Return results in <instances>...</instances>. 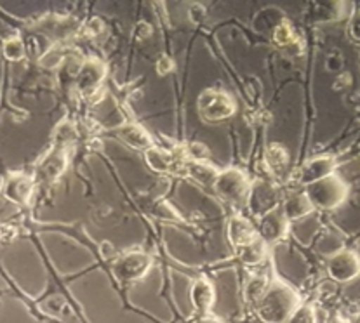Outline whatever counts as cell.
<instances>
[{"label": "cell", "mask_w": 360, "mask_h": 323, "mask_svg": "<svg viewBox=\"0 0 360 323\" xmlns=\"http://www.w3.org/2000/svg\"><path fill=\"white\" fill-rule=\"evenodd\" d=\"M300 306L301 301L295 289L282 282H275L256 304V310L264 323H285Z\"/></svg>", "instance_id": "6da1fadb"}, {"label": "cell", "mask_w": 360, "mask_h": 323, "mask_svg": "<svg viewBox=\"0 0 360 323\" xmlns=\"http://www.w3.org/2000/svg\"><path fill=\"white\" fill-rule=\"evenodd\" d=\"M308 202L314 209H321V211H330L336 209L347 200L348 197V186L347 183L336 174L328 176V178L315 181L307 186L304 190Z\"/></svg>", "instance_id": "7a4b0ae2"}, {"label": "cell", "mask_w": 360, "mask_h": 323, "mask_svg": "<svg viewBox=\"0 0 360 323\" xmlns=\"http://www.w3.org/2000/svg\"><path fill=\"white\" fill-rule=\"evenodd\" d=\"M198 115L205 122H221V120L230 119L235 113V105L226 93L219 89H205L202 91L197 99Z\"/></svg>", "instance_id": "3957f363"}, {"label": "cell", "mask_w": 360, "mask_h": 323, "mask_svg": "<svg viewBox=\"0 0 360 323\" xmlns=\"http://www.w3.org/2000/svg\"><path fill=\"white\" fill-rule=\"evenodd\" d=\"M212 188L223 200L230 202V204H240V202L249 200V193H251V185H249L248 178L238 169H226V171L218 172L214 183H212Z\"/></svg>", "instance_id": "277c9868"}, {"label": "cell", "mask_w": 360, "mask_h": 323, "mask_svg": "<svg viewBox=\"0 0 360 323\" xmlns=\"http://www.w3.org/2000/svg\"><path fill=\"white\" fill-rule=\"evenodd\" d=\"M153 261L145 252H127L113 263L112 271L120 282H136L145 277Z\"/></svg>", "instance_id": "5b68a950"}, {"label": "cell", "mask_w": 360, "mask_h": 323, "mask_svg": "<svg viewBox=\"0 0 360 323\" xmlns=\"http://www.w3.org/2000/svg\"><path fill=\"white\" fill-rule=\"evenodd\" d=\"M328 273L334 282H352L360 275V258L354 251H340L329 259Z\"/></svg>", "instance_id": "8992f818"}, {"label": "cell", "mask_w": 360, "mask_h": 323, "mask_svg": "<svg viewBox=\"0 0 360 323\" xmlns=\"http://www.w3.org/2000/svg\"><path fill=\"white\" fill-rule=\"evenodd\" d=\"M0 192L13 204L28 205L33 195V179L28 174H23V172L7 174Z\"/></svg>", "instance_id": "52a82bcc"}, {"label": "cell", "mask_w": 360, "mask_h": 323, "mask_svg": "<svg viewBox=\"0 0 360 323\" xmlns=\"http://www.w3.org/2000/svg\"><path fill=\"white\" fill-rule=\"evenodd\" d=\"M288 219L284 218V212H282L281 207L274 209L268 214H264L262 218V223H259L258 237L262 238L266 245L274 244V242L282 240L288 233Z\"/></svg>", "instance_id": "ba28073f"}, {"label": "cell", "mask_w": 360, "mask_h": 323, "mask_svg": "<svg viewBox=\"0 0 360 323\" xmlns=\"http://www.w3.org/2000/svg\"><path fill=\"white\" fill-rule=\"evenodd\" d=\"M249 204H251L252 214L263 218L264 214H268V212L278 207L277 192L268 183H258V185L251 188Z\"/></svg>", "instance_id": "9c48e42d"}, {"label": "cell", "mask_w": 360, "mask_h": 323, "mask_svg": "<svg viewBox=\"0 0 360 323\" xmlns=\"http://www.w3.org/2000/svg\"><path fill=\"white\" fill-rule=\"evenodd\" d=\"M226 235H229V242L233 249L244 247V245L251 244L258 238V231L255 230L252 223L249 219L242 218V216L230 218L229 226H226Z\"/></svg>", "instance_id": "30bf717a"}, {"label": "cell", "mask_w": 360, "mask_h": 323, "mask_svg": "<svg viewBox=\"0 0 360 323\" xmlns=\"http://www.w3.org/2000/svg\"><path fill=\"white\" fill-rule=\"evenodd\" d=\"M145 160L155 172H181L183 165H185L186 162L179 159L176 153H171L162 148H157V146H152L150 150H146Z\"/></svg>", "instance_id": "8fae6325"}, {"label": "cell", "mask_w": 360, "mask_h": 323, "mask_svg": "<svg viewBox=\"0 0 360 323\" xmlns=\"http://www.w3.org/2000/svg\"><path fill=\"white\" fill-rule=\"evenodd\" d=\"M336 171V160L333 157H319L303 165L300 172V181L301 185L308 186L315 181H321V179L333 176Z\"/></svg>", "instance_id": "7c38bea8"}, {"label": "cell", "mask_w": 360, "mask_h": 323, "mask_svg": "<svg viewBox=\"0 0 360 323\" xmlns=\"http://www.w3.org/2000/svg\"><path fill=\"white\" fill-rule=\"evenodd\" d=\"M214 299L216 292L211 282H207L205 278H198L197 282H193L192 289H190V301H192L197 313H200V317L209 315V311L212 310V304H214Z\"/></svg>", "instance_id": "4fadbf2b"}, {"label": "cell", "mask_w": 360, "mask_h": 323, "mask_svg": "<svg viewBox=\"0 0 360 323\" xmlns=\"http://www.w3.org/2000/svg\"><path fill=\"white\" fill-rule=\"evenodd\" d=\"M117 136L127 146H131L132 150H139V152H146V150L153 146L152 136L143 129L141 126H138V124H124V126L117 129Z\"/></svg>", "instance_id": "5bb4252c"}, {"label": "cell", "mask_w": 360, "mask_h": 323, "mask_svg": "<svg viewBox=\"0 0 360 323\" xmlns=\"http://www.w3.org/2000/svg\"><path fill=\"white\" fill-rule=\"evenodd\" d=\"M103 75H105V68H103L101 65L94 63V61L86 63L82 66V70H80L79 77H77L79 89L82 91V93H87V94L94 93V91L101 86Z\"/></svg>", "instance_id": "9a60e30c"}, {"label": "cell", "mask_w": 360, "mask_h": 323, "mask_svg": "<svg viewBox=\"0 0 360 323\" xmlns=\"http://www.w3.org/2000/svg\"><path fill=\"white\" fill-rule=\"evenodd\" d=\"M183 174H186L188 178L195 179V181L200 183V185H211L214 183L216 176H218V171L212 167L209 162H185L183 165Z\"/></svg>", "instance_id": "2e32d148"}, {"label": "cell", "mask_w": 360, "mask_h": 323, "mask_svg": "<svg viewBox=\"0 0 360 323\" xmlns=\"http://www.w3.org/2000/svg\"><path fill=\"white\" fill-rule=\"evenodd\" d=\"M311 211H314V207H311V204L308 202L307 195L304 193L291 195V197L285 200L284 207H282L284 218L288 219V221H296V219L304 218V216L310 214Z\"/></svg>", "instance_id": "e0dca14e"}, {"label": "cell", "mask_w": 360, "mask_h": 323, "mask_svg": "<svg viewBox=\"0 0 360 323\" xmlns=\"http://www.w3.org/2000/svg\"><path fill=\"white\" fill-rule=\"evenodd\" d=\"M268 256V245L264 244L262 238H256L251 244L244 245V247L237 249V258L242 261L244 264H249V266H255V264L263 263Z\"/></svg>", "instance_id": "ac0fdd59"}, {"label": "cell", "mask_w": 360, "mask_h": 323, "mask_svg": "<svg viewBox=\"0 0 360 323\" xmlns=\"http://www.w3.org/2000/svg\"><path fill=\"white\" fill-rule=\"evenodd\" d=\"M268 287H270L268 278L262 277V275H256V277H252L251 280L245 284V289H244L245 301H248V303L258 304L259 301H262V297L266 294Z\"/></svg>", "instance_id": "d6986e66"}, {"label": "cell", "mask_w": 360, "mask_h": 323, "mask_svg": "<svg viewBox=\"0 0 360 323\" xmlns=\"http://www.w3.org/2000/svg\"><path fill=\"white\" fill-rule=\"evenodd\" d=\"M264 159H266L268 167L271 171H282L289 164V153L284 146L278 145V143H274V145H270L266 148Z\"/></svg>", "instance_id": "ffe728a7"}, {"label": "cell", "mask_w": 360, "mask_h": 323, "mask_svg": "<svg viewBox=\"0 0 360 323\" xmlns=\"http://www.w3.org/2000/svg\"><path fill=\"white\" fill-rule=\"evenodd\" d=\"M65 167H66V157L63 152H53L49 157H47V160L44 162L42 165L44 172H46V176H49L51 179L60 178V176L63 174Z\"/></svg>", "instance_id": "44dd1931"}, {"label": "cell", "mask_w": 360, "mask_h": 323, "mask_svg": "<svg viewBox=\"0 0 360 323\" xmlns=\"http://www.w3.org/2000/svg\"><path fill=\"white\" fill-rule=\"evenodd\" d=\"M4 58L9 61H21L25 58V44L20 37H11L2 46Z\"/></svg>", "instance_id": "7402d4cb"}, {"label": "cell", "mask_w": 360, "mask_h": 323, "mask_svg": "<svg viewBox=\"0 0 360 323\" xmlns=\"http://www.w3.org/2000/svg\"><path fill=\"white\" fill-rule=\"evenodd\" d=\"M297 40L295 30H292V27L289 23H281L277 25V28H275L274 32V42L277 44L278 47H288L291 46V44H295Z\"/></svg>", "instance_id": "603a6c76"}, {"label": "cell", "mask_w": 360, "mask_h": 323, "mask_svg": "<svg viewBox=\"0 0 360 323\" xmlns=\"http://www.w3.org/2000/svg\"><path fill=\"white\" fill-rule=\"evenodd\" d=\"M321 9H314L315 11V21L322 23V21H333L340 16V9L338 7L341 4L336 2H326V4H317Z\"/></svg>", "instance_id": "cb8c5ba5"}, {"label": "cell", "mask_w": 360, "mask_h": 323, "mask_svg": "<svg viewBox=\"0 0 360 323\" xmlns=\"http://www.w3.org/2000/svg\"><path fill=\"white\" fill-rule=\"evenodd\" d=\"M183 153L188 157V162H207L211 157L207 146L202 145V143H190L185 146Z\"/></svg>", "instance_id": "d4e9b609"}, {"label": "cell", "mask_w": 360, "mask_h": 323, "mask_svg": "<svg viewBox=\"0 0 360 323\" xmlns=\"http://www.w3.org/2000/svg\"><path fill=\"white\" fill-rule=\"evenodd\" d=\"M285 323H317V317H315L314 308L308 304H301Z\"/></svg>", "instance_id": "484cf974"}, {"label": "cell", "mask_w": 360, "mask_h": 323, "mask_svg": "<svg viewBox=\"0 0 360 323\" xmlns=\"http://www.w3.org/2000/svg\"><path fill=\"white\" fill-rule=\"evenodd\" d=\"M350 35L354 37V40H357L360 42V11L354 14V18H352L350 21Z\"/></svg>", "instance_id": "4316f807"}, {"label": "cell", "mask_w": 360, "mask_h": 323, "mask_svg": "<svg viewBox=\"0 0 360 323\" xmlns=\"http://www.w3.org/2000/svg\"><path fill=\"white\" fill-rule=\"evenodd\" d=\"M193 323H221V322H219L216 317H209V315H204V317H200L198 320H195Z\"/></svg>", "instance_id": "83f0119b"}, {"label": "cell", "mask_w": 360, "mask_h": 323, "mask_svg": "<svg viewBox=\"0 0 360 323\" xmlns=\"http://www.w3.org/2000/svg\"><path fill=\"white\" fill-rule=\"evenodd\" d=\"M336 323H347V322H341V320H340V322H336Z\"/></svg>", "instance_id": "f1b7e54d"}, {"label": "cell", "mask_w": 360, "mask_h": 323, "mask_svg": "<svg viewBox=\"0 0 360 323\" xmlns=\"http://www.w3.org/2000/svg\"><path fill=\"white\" fill-rule=\"evenodd\" d=\"M359 323H360V322H359Z\"/></svg>", "instance_id": "f546056e"}]
</instances>
